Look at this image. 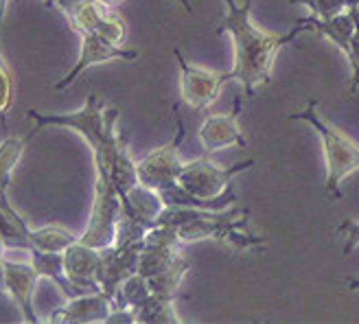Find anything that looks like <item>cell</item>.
I'll return each mask as SVG.
<instances>
[{
	"mask_svg": "<svg viewBox=\"0 0 359 324\" xmlns=\"http://www.w3.org/2000/svg\"><path fill=\"white\" fill-rule=\"evenodd\" d=\"M79 237H75L73 232L62 228V226H44L38 230H29V241L31 248H40L46 252H64L68 245H73ZM29 248V250H31Z\"/></svg>",
	"mask_w": 359,
	"mask_h": 324,
	"instance_id": "cb8c5ba5",
	"label": "cell"
},
{
	"mask_svg": "<svg viewBox=\"0 0 359 324\" xmlns=\"http://www.w3.org/2000/svg\"><path fill=\"white\" fill-rule=\"evenodd\" d=\"M337 230L342 232V235H346V243H344V257H348L351 252L359 245V222L355 220H344L342 224L337 226Z\"/></svg>",
	"mask_w": 359,
	"mask_h": 324,
	"instance_id": "f1b7e54d",
	"label": "cell"
},
{
	"mask_svg": "<svg viewBox=\"0 0 359 324\" xmlns=\"http://www.w3.org/2000/svg\"><path fill=\"white\" fill-rule=\"evenodd\" d=\"M0 292H5V257L0 255Z\"/></svg>",
	"mask_w": 359,
	"mask_h": 324,
	"instance_id": "4dcf8cb0",
	"label": "cell"
},
{
	"mask_svg": "<svg viewBox=\"0 0 359 324\" xmlns=\"http://www.w3.org/2000/svg\"><path fill=\"white\" fill-rule=\"evenodd\" d=\"M226 15L222 25L215 29V35L230 33L232 48H235V66L228 73V79H235L243 86L245 97H252L257 86L272 81V64L278 50L294 42L300 33L309 31L300 18L294 29L287 33H272L257 27L250 18L255 0H243L239 5L237 0H224Z\"/></svg>",
	"mask_w": 359,
	"mask_h": 324,
	"instance_id": "6da1fadb",
	"label": "cell"
},
{
	"mask_svg": "<svg viewBox=\"0 0 359 324\" xmlns=\"http://www.w3.org/2000/svg\"><path fill=\"white\" fill-rule=\"evenodd\" d=\"M121 202H123V208H121L123 215H128V217L140 222L147 228L156 226L158 215L165 208V202H163V197H160V193L145 184H140V182L128 195L121 197Z\"/></svg>",
	"mask_w": 359,
	"mask_h": 324,
	"instance_id": "e0dca14e",
	"label": "cell"
},
{
	"mask_svg": "<svg viewBox=\"0 0 359 324\" xmlns=\"http://www.w3.org/2000/svg\"><path fill=\"white\" fill-rule=\"evenodd\" d=\"M103 261V250L93 248L83 241H75L64 250V269L70 283L77 285L81 292H101L99 290V267Z\"/></svg>",
	"mask_w": 359,
	"mask_h": 324,
	"instance_id": "4fadbf2b",
	"label": "cell"
},
{
	"mask_svg": "<svg viewBox=\"0 0 359 324\" xmlns=\"http://www.w3.org/2000/svg\"><path fill=\"white\" fill-rule=\"evenodd\" d=\"M121 195L114 189L112 182H103L97 180L95 182V202L93 210H90V222L86 232L79 237V241L105 250L114 245L116 241V230H118V220H121Z\"/></svg>",
	"mask_w": 359,
	"mask_h": 324,
	"instance_id": "52a82bcc",
	"label": "cell"
},
{
	"mask_svg": "<svg viewBox=\"0 0 359 324\" xmlns=\"http://www.w3.org/2000/svg\"><path fill=\"white\" fill-rule=\"evenodd\" d=\"M290 3L307 7L311 15L320 18V20H329V18H335L337 13L346 11L344 0H290Z\"/></svg>",
	"mask_w": 359,
	"mask_h": 324,
	"instance_id": "4316f807",
	"label": "cell"
},
{
	"mask_svg": "<svg viewBox=\"0 0 359 324\" xmlns=\"http://www.w3.org/2000/svg\"><path fill=\"white\" fill-rule=\"evenodd\" d=\"M116 60H125V62H136L138 60V50H128L123 46H114L110 42H105L101 35L97 33H81V50L79 58L75 62V66L68 70V73L55 83V90L68 88L73 83L83 70L99 66V64H107V62H116Z\"/></svg>",
	"mask_w": 359,
	"mask_h": 324,
	"instance_id": "8fae6325",
	"label": "cell"
},
{
	"mask_svg": "<svg viewBox=\"0 0 359 324\" xmlns=\"http://www.w3.org/2000/svg\"><path fill=\"white\" fill-rule=\"evenodd\" d=\"M121 110L118 107H107L105 101L93 93L81 110L70 112V114H42L38 110H29L27 116L38 125V128H46V125H55V128H66L81 134L86 142L93 149L95 156V169H97V180L103 182H112L110 171L114 165V158L118 151L121 142V132L116 128Z\"/></svg>",
	"mask_w": 359,
	"mask_h": 324,
	"instance_id": "7a4b0ae2",
	"label": "cell"
},
{
	"mask_svg": "<svg viewBox=\"0 0 359 324\" xmlns=\"http://www.w3.org/2000/svg\"><path fill=\"white\" fill-rule=\"evenodd\" d=\"M110 177H112V184H114V189L118 191L121 197H125V195H128V193L138 184L136 162H134L132 156H130L128 138H125V136H121L118 151H116V158H114V165H112Z\"/></svg>",
	"mask_w": 359,
	"mask_h": 324,
	"instance_id": "44dd1931",
	"label": "cell"
},
{
	"mask_svg": "<svg viewBox=\"0 0 359 324\" xmlns=\"http://www.w3.org/2000/svg\"><path fill=\"white\" fill-rule=\"evenodd\" d=\"M344 5H346V9H348V11H357L359 0H344Z\"/></svg>",
	"mask_w": 359,
	"mask_h": 324,
	"instance_id": "d6a6232c",
	"label": "cell"
},
{
	"mask_svg": "<svg viewBox=\"0 0 359 324\" xmlns=\"http://www.w3.org/2000/svg\"><path fill=\"white\" fill-rule=\"evenodd\" d=\"M142 245H145V239L128 245H110L103 250V261L99 267L97 281H99V290L105 296H110L114 300L118 287L138 272Z\"/></svg>",
	"mask_w": 359,
	"mask_h": 324,
	"instance_id": "30bf717a",
	"label": "cell"
},
{
	"mask_svg": "<svg viewBox=\"0 0 359 324\" xmlns=\"http://www.w3.org/2000/svg\"><path fill=\"white\" fill-rule=\"evenodd\" d=\"M27 252H29V257H31L29 263L33 265L35 274H38L40 278L55 281L66 298H75L79 294H88V292H81L79 287L70 283V278L66 276L64 252H46V250H40V248H31Z\"/></svg>",
	"mask_w": 359,
	"mask_h": 324,
	"instance_id": "ac0fdd59",
	"label": "cell"
},
{
	"mask_svg": "<svg viewBox=\"0 0 359 324\" xmlns=\"http://www.w3.org/2000/svg\"><path fill=\"white\" fill-rule=\"evenodd\" d=\"M177 257H180L177 248L145 243L140 252V261H138V274H142L145 278H151L163 272V269H167Z\"/></svg>",
	"mask_w": 359,
	"mask_h": 324,
	"instance_id": "603a6c76",
	"label": "cell"
},
{
	"mask_svg": "<svg viewBox=\"0 0 359 324\" xmlns=\"http://www.w3.org/2000/svg\"><path fill=\"white\" fill-rule=\"evenodd\" d=\"M355 13H357V22H359V7H357V11H355Z\"/></svg>",
	"mask_w": 359,
	"mask_h": 324,
	"instance_id": "8d00e7d4",
	"label": "cell"
},
{
	"mask_svg": "<svg viewBox=\"0 0 359 324\" xmlns=\"http://www.w3.org/2000/svg\"><path fill=\"white\" fill-rule=\"evenodd\" d=\"M300 20L307 25L309 31H316L320 35H325L327 40H331L339 50L348 55L351 53V44H353V35L357 29V13L355 11H342L335 18H329V20H320L316 15L309 18H300Z\"/></svg>",
	"mask_w": 359,
	"mask_h": 324,
	"instance_id": "2e32d148",
	"label": "cell"
},
{
	"mask_svg": "<svg viewBox=\"0 0 359 324\" xmlns=\"http://www.w3.org/2000/svg\"><path fill=\"white\" fill-rule=\"evenodd\" d=\"M250 212L245 208L228 206L224 210L197 208L193 217L177 228L182 243H193L200 239L226 241L235 250H261L263 237L248 230Z\"/></svg>",
	"mask_w": 359,
	"mask_h": 324,
	"instance_id": "3957f363",
	"label": "cell"
},
{
	"mask_svg": "<svg viewBox=\"0 0 359 324\" xmlns=\"http://www.w3.org/2000/svg\"><path fill=\"white\" fill-rule=\"evenodd\" d=\"M101 5H105V7H114V5H118V3H123V0H99Z\"/></svg>",
	"mask_w": 359,
	"mask_h": 324,
	"instance_id": "836d02e7",
	"label": "cell"
},
{
	"mask_svg": "<svg viewBox=\"0 0 359 324\" xmlns=\"http://www.w3.org/2000/svg\"><path fill=\"white\" fill-rule=\"evenodd\" d=\"M105 324H136V311L134 309H112V313L107 316Z\"/></svg>",
	"mask_w": 359,
	"mask_h": 324,
	"instance_id": "f546056e",
	"label": "cell"
},
{
	"mask_svg": "<svg viewBox=\"0 0 359 324\" xmlns=\"http://www.w3.org/2000/svg\"><path fill=\"white\" fill-rule=\"evenodd\" d=\"M38 274L31 263H13L5 259V292L15 300L18 309L25 316V322H42L33 307V292L38 285Z\"/></svg>",
	"mask_w": 359,
	"mask_h": 324,
	"instance_id": "9a60e30c",
	"label": "cell"
},
{
	"mask_svg": "<svg viewBox=\"0 0 359 324\" xmlns=\"http://www.w3.org/2000/svg\"><path fill=\"white\" fill-rule=\"evenodd\" d=\"M151 296V290H149V281L142 276V274H134L130 276L128 281H125L118 292L114 296V309H138L142 302H145L147 298Z\"/></svg>",
	"mask_w": 359,
	"mask_h": 324,
	"instance_id": "d4e9b609",
	"label": "cell"
},
{
	"mask_svg": "<svg viewBox=\"0 0 359 324\" xmlns=\"http://www.w3.org/2000/svg\"><path fill=\"white\" fill-rule=\"evenodd\" d=\"M257 165L255 158L237 162L232 167H215L208 160V154L204 158H197L191 162H184L182 173H180L177 184L193 193L195 197H202V200H212V197L222 195L230 184L235 175L252 169Z\"/></svg>",
	"mask_w": 359,
	"mask_h": 324,
	"instance_id": "8992f818",
	"label": "cell"
},
{
	"mask_svg": "<svg viewBox=\"0 0 359 324\" xmlns=\"http://www.w3.org/2000/svg\"><path fill=\"white\" fill-rule=\"evenodd\" d=\"M70 29L81 33H97L105 42L121 46L128 38L123 18L110 13V7L101 5L99 0H79L75 9L66 15Z\"/></svg>",
	"mask_w": 359,
	"mask_h": 324,
	"instance_id": "9c48e42d",
	"label": "cell"
},
{
	"mask_svg": "<svg viewBox=\"0 0 359 324\" xmlns=\"http://www.w3.org/2000/svg\"><path fill=\"white\" fill-rule=\"evenodd\" d=\"M239 114H241V97L235 99V105H232V110L228 114L206 116V121L200 128V140H202V147L208 156L219 151L222 147H230V145L248 147V140L237 123Z\"/></svg>",
	"mask_w": 359,
	"mask_h": 324,
	"instance_id": "7c38bea8",
	"label": "cell"
},
{
	"mask_svg": "<svg viewBox=\"0 0 359 324\" xmlns=\"http://www.w3.org/2000/svg\"><path fill=\"white\" fill-rule=\"evenodd\" d=\"M44 3H46L48 7H53V3H55V0H44Z\"/></svg>",
	"mask_w": 359,
	"mask_h": 324,
	"instance_id": "d590c367",
	"label": "cell"
},
{
	"mask_svg": "<svg viewBox=\"0 0 359 324\" xmlns=\"http://www.w3.org/2000/svg\"><path fill=\"white\" fill-rule=\"evenodd\" d=\"M5 248H7V245H5V239H3V235H0V255L5 252Z\"/></svg>",
	"mask_w": 359,
	"mask_h": 324,
	"instance_id": "e575fe53",
	"label": "cell"
},
{
	"mask_svg": "<svg viewBox=\"0 0 359 324\" xmlns=\"http://www.w3.org/2000/svg\"><path fill=\"white\" fill-rule=\"evenodd\" d=\"M173 119H175L173 140H169L167 145L154 149L151 154H147L145 158H140L136 162L138 182L158 193L177 184L180 173H182V167H184L182 158H180V147H182V140H184V123H182V116H180L177 105H173Z\"/></svg>",
	"mask_w": 359,
	"mask_h": 324,
	"instance_id": "5b68a950",
	"label": "cell"
},
{
	"mask_svg": "<svg viewBox=\"0 0 359 324\" xmlns=\"http://www.w3.org/2000/svg\"><path fill=\"white\" fill-rule=\"evenodd\" d=\"M114 309V300L103 292H88L75 298H68L62 309L53 311L46 322L55 324H90L105 322Z\"/></svg>",
	"mask_w": 359,
	"mask_h": 324,
	"instance_id": "5bb4252c",
	"label": "cell"
},
{
	"mask_svg": "<svg viewBox=\"0 0 359 324\" xmlns=\"http://www.w3.org/2000/svg\"><path fill=\"white\" fill-rule=\"evenodd\" d=\"M11 103H13V73L7 60L3 58V53H0V123L3 125L11 110Z\"/></svg>",
	"mask_w": 359,
	"mask_h": 324,
	"instance_id": "484cf974",
	"label": "cell"
},
{
	"mask_svg": "<svg viewBox=\"0 0 359 324\" xmlns=\"http://www.w3.org/2000/svg\"><path fill=\"white\" fill-rule=\"evenodd\" d=\"M42 128L38 125H33V130L25 136H11V138H3L0 142V189H7L11 184V177H13V171L18 167V162H20L27 145L33 140V136L38 134Z\"/></svg>",
	"mask_w": 359,
	"mask_h": 324,
	"instance_id": "d6986e66",
	"label": "cell"
},
{
	"mask_svg": "<svg viewBox=\"0 0 359 324\" xmlns=\"http://www.w3.org/2000/svg\"><path fill=\"white\" fill-rule=\"evenodd\" d=\"M348 64H351V93L355 95L359 90V22H357V29H355V35H353V44H351V53L346 55Z\"/></svg>",
	"mask_w": 359,
	"mask_h": 324,
	"instance_id": "83f0119b",
	"label": "cell"
},
{
	"mask_svg": "<svg viewBox=\"0 0 359 324\" xmlns=\"http://www.w3.org/2000/svg\"><path fill=\"white\" fill-rule=\"evenodd\" d=\"M189 272H191V263L184 257H177L167 269H163L160 274L147 278L151 294L160 296V298H175L180 292V285H182V278Z\"/></svg>",
	"mask_w": 359,
	"mask_h": 324,
	"instance_id": "7402d4cb",
	"label": "cell"
},
{
	"mask_svg": "<svg viewBox=\"0 0 359 324\" xmlns=\"http://www.w3.org/2000/svg\"><path fill=\"white\" fill-rule=\"evenodd\" d=\"M173 55L180 66V93H182V101L189 107H193V110H206V107L217 101L222 86L230 81L228 73L208 70L187 62L180 48H173Z\"/></svg>",
	"mask_w": 359,
	"mask_h": 324,
	"instance_id": "ba28073f",
	"label": "cell"
},
{
	"mask_svg": "<svg viewBox=\"0 0 359 324\" xmlns=\"http://www.w3.org/2000/svg\"><path fill=\"white\" fill-rule=\"evenodd\" d=\"M290 121H304L320 136L322 149H325V158H327L325 191L331 200H339L342 197V191H339L342 180L359 169V145L318 114L316 101L307 103L300 112L292 114Z\"/></svg>",
	"mask_w": 359,
	"mask_h": 324,
	"instance_id": "277c9868",
	"label": "cell"
},
{
	"mask_svg": "<svg viewBox=\"0 0 359 324\" xmlns=\"http://www.w3.org/2000/svg\"><path fill=\"white\" fill-rule=\"evenodd\" d=\"M346 287L351 292H359V278H348L346 281Z\"/></svg>",
	"mask_w": 359,
	"mask_h": 324,
	"instance_id": "1f68e13d",
	"label": "cell"
},
{
	"mask_svg": "<svg viewBox=\"0 0 359 324\" xmlns=\"http://www.w3.org/2000/svg\"><path fill=\"white\" fill-rule=\"evenodd\" d=\"M182 318L177 313L175 298L149 296L136 309V324H180Z\"/></svg>",
	"mask_w": 359,
	"mask_h": 324,
	"instance_id": "ffe728a7",
	"label": "cell"
}]
</instances>
